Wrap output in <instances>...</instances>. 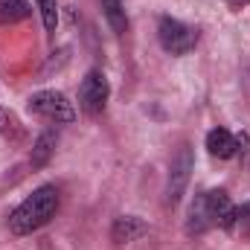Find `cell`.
Here are the masks:
<instances>
[{"mask_svg": "<svg viewBox=\"0 0 250 250\" xmlns=\"http://www.w3.org/2000/svg\"><path fill=\"white\" fill-rule=\"evenodd\" d=\"M59 212V189L53 184L38 187L32 195H26L12 212H9V233L12 236H29L35 230H41L44 224H50Z\"/></svg>", "mask_w": 250, "mask_h": 250, "instance_id": "cell-1", "label": "cell"}, {"mask_svg": "<svg viewBox=\"0 0 250 250\" xmlns=\"http://www.w3.org/2000/svg\"><path fill=\"white\" fill-rule=\"evenodd\" d=\"M230 195L224 189H207L192 198L187 215V233H207L209 227H218L224 212L230 209Z\"/></svg>", "mask_w": 250, "mask_h": 250, "instance_id": "cell-2", "label": "cell"}, {"mask_svg": "<svg viewBox=\"0 0 250 250\" xmlns=\"http://www.w3.org/2000/svg\"><path fill=\"white\" fill-rule=\"evenodd\" d=\"M157 38H160V47H163L169 56H187V53H192V50L198 47L201 32H198L195 26L184 23V21L166 15V18H160V23H157Z\"/></svg>", "mask_w": 250, "mask_h": 250, "instance_id": "cell-3", "label": "cell"}, {"mask_svg": "<svg viewBox=\"0 0 250 250\" xmlns=\"http://www.w3.org/2000/svg\"><path fill=\"white\" fill-rule=\"evenodd\" d=\"M26 108L32 114L44 117V120H53V123H73L76 120L73 102L64 93H59V90H38V93H32Z\"/></svg>", "mask_w": 250, "mask_h": 250, "instance_id": "cell-4", "label": "cell"}, {"mask_svg": "<svg viewBox=\"0 0 250 250\" xmlns=\"http://www.w3.org/2000/svg\"><path fill=\"white\" fill-rule=\"evenodd\" d=\"M108 96H111V87H108L105 73L90 70L79 84V111L87 114V117H99L108 105Z\"/></svg>", "mask_w": 250, "mask_h": 250, "instance_id": "cell-5", "label": "cell"}, {"mask_svg": "<svg viewBox=\"0 0 250 250\" xmlns=\"http://www.w3.org/2000/svg\"><path fill=\"white\" fill-rule=\"evenodd\" d=\"M192 166H195L192 148H189V146H181V151L175 154V160H172V166H169L166 204H178V201H181V195H184V189H187V184H189V175H192Z\"/></svg>", "mask_w": 250, "mask_h": 250, "instance_id": "cell-6", "label": "cell"}, {"mask_svg": "<svg viewBox=\"0 0 250 250\" xmlns=\"http://www.w3.org/2000/svg\"><path fill=\"white\" fill-rule=\"evenodd\" d=\"M146 233H148V224H146L140 215H123V218H117L114 227H111V239H114L117 245L137 242V239H143Z\"/></svg>", "mask_w": 250, "mask_h": 250, "instance_id": "cell-7", "label": "cell"}, {"mask_svg": "<svg viewBox=\"0 0 250 250\" xmlns=\"http://www.w3.org/2000/svg\"><path fill=\"white\" fill-rule=\"evenodd\" d=\"M236 148H239V140L227 131V128H212L207 134V151L218 160H230L236 157Z\"/></svg>", "mask_w": 250, "mask_h": 250, "instance_id": "cell-8", "label": "cell"}, {"mask_svg": "<svg viewBox=\"0 0 250 250\" xmlns=\"http://www.w3.org/2000/svg\"><path fill=\"white\" fill-rule=\"evenodd\" d=\"M56 143H59V134H56L53 128H47V131L38 134V140H35V146H32V157H29L35 169L47 166V160H50L53 151H56Z\"/></svg>", "mask_w": 250, "mask_h": 250, "instance_id": "cell-9", "label": "cell"}, {"mask_svg": "<svg viewBox=\"0 0 250 250\" xmlns=\"http://www.w3.org/2000/svg\"><path fill=\"white\" fill-rule=\"evenodd\" d=\"M32 15V6L26 0H0V23H18Z\"/></svg>", "mask_w": 250, "mask_h": 250, "instance_id": "cell-10", "label": "cell"}, {"mask_svg": "<svg viewBox=\"0 0 250 250\" xmlns=\"http://www.w3.org/2000/svg\"><path fill=\"white\" fill-rule=\"evenodd\" d=\"M102 12H105V21L111 23L114 32H125L128 29V18H125L123 0H102Z\"/></svg>", "mask_w": 250, "mask_h": 250, "instance_id": "cell-11", "label": "cell"}, {"mask_svg": "<svg viewBox=\"0 0 250 250\" xmlns=\"http://www.w3.org/2000/svg\"><path fill=\"white\" fill-rule=\"evenodd\" d=\"M245 224H250V201H248V204H242V207H230V209L224 212V218H221V224H218V227H224V230L236 233V230H242Z\"/></svg>", "mask_w": 250, "mask_h": 250, "instance_id": "cell-12", "label": "cell"}, {"mask_svg": "<svg viewBox=\"0 0 250 250\" xmlns=\"http://www.w3.org/2000/svg\"><path fill=\"white\" fill-rule=\"evenodd\" d=\"M38 12H41V21H44V29L53 35L56 26H59V0H35Z\"/></svg>", "mask_w": 250, "mask_h": 250, "instance_id": "cell-13", "label": "cell"}, {"mask_svg": "<svg viewBox=\"0 0 250 250\" xmlns=\"http://www.w3.org/2000/svg\"><path fill=\"white\" fill-rule=\"evenodd\" d=\"M12 128H15V117L6 108H0V134H9Z\"/></svg>", "mask_w": 250, "mask_h": 250, "instance_id": "cell-14", "label": "cell"}, {"mask_svg": "<svg viewBox=\"0 0 250 250\" xmlns=\"http://www.w3.org/2000/svg\"><path fill=\"white\" fill-rule=\"evenodd\" d=\"M230 3V9H245V6H250V0H227Z\"/></svg>", "mask_w": 250, "mask_h": 250, "instance_id": "cell-15", "label": "cell"}]
</instances>
